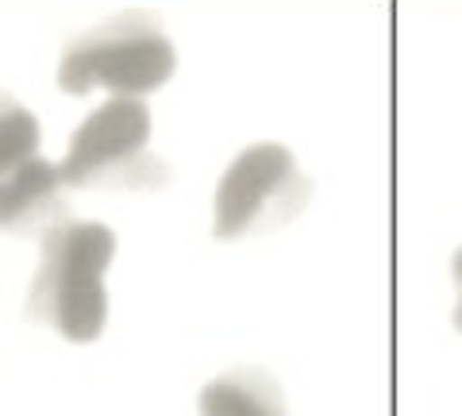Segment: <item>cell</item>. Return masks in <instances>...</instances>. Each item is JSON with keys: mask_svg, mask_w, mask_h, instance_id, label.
Listing matches in <instances>:
<instances>
[{"mask_svg": "<svg viewBox=\"0 0 462 416\" xmlns=\"http://www.w3.org/2000/svg\"><path fill=\"white\" fill-rule=\"evenodd\" d=\"M116 258V232L97 220H66L39 239V270L27 317L69 343H93L108 324L105 274Z\"/></svg>", "mask_w": 462, "mask_h": 416, "instance_id": "cell-1", "label": "cell"}, {"mask_svg": "<svg viewBox=\"0 0 462 416\" xmlns=\"http://www.w3.org/2000/svg\"><path fill=\"white\" fill-rule=\"evenodd\" d=\"M178 51L147 16L108 20L74 39L58 62V85L69 97H132L143 100L173 78Z\"/></svg>", "mask_w": 462, "mask_h": 416, "instance_id": "cell-2", "label": "cell"}, {"mask_svg": "<svg viewBox=\"0 0 462 416\" xmlns=\"http://www.w3.org/2000/svg\"><path fill=\"white\" fill-rule=\"evenodd\" d=\"M151 108L147 100L108 97L69 135L66 159L58 162L69 190H151L166 181V166L151 154Z\"/></svg>", "mask_w": 462, "mask_h": 416, "instance_id": "cell-3", "label": "cell"}, {"mask_svg": "<svg viewBox=\"0 0 462 416\" xmlns=\"http://www.w3.org/2000/svg\"><path fill=\"white\" fill-rule=\"evenodd\" d=\"M309 205V178L282 143H254L227 162L212 200V236L243 239L285 227Z\"/></svg>", "mask_w": 462, "mask_h": 416, "instance_id": "cell-4", "label": "cell"}, {"mask_svg": "<svg viewBox=\"0 0 462 416\" xmlns=\"http://www.w3.org/2000/svg\"><path fill=\"white\" fill-rule=\"evenodd\" d=\"M66 193L69 185L62 181L58 162L47 159H27L23 166L8 170L0 178V232L12 236H35L42 239L66 224Z\"/></svg>", "mask_w": 462, "mask_h": 416, "instance_id": "cell-5", "label": "cell"}, {"mask_svg": "<svg viewBox=\"0 0 462 416\" xmlns=\"http://www.w3.org/2000/svg\"><path fill=\"white\" fill-rule=\"evenodd\" d=\"M197 409L200 416H289L278 382L263 370H236L208 382Z\"/></svg>", "mask_w": 462, "mask_h": 416, "instance_id": "cell-6", "label": "cell"}, {"mask_svg": "<svg viewBox=\"0 0 462 416\" xmlns=\"http://www.w3.org/2000/svg\"><path fill=\"white\" fill-rule=\"evenodd\" d=\"M39 154V120L16 97L0 93V178Z\"/></svg>", "mask_w": 462, "mask_h": 416, "instance_id": "cell-7", "label": "cell"}, {"mask_svg": "<svg viewBox=\"0 0 462 416\" xmlns=\"http://www.w3.org/2000/svg\"><path fill=\"white\" fill-rule=\"evenodd\" d=\"M455 282H458V285H462V251H458V254H455Z\"/></svg>", "mask_w": 462, "mask_h": 416, "instance_id": "cell-8", "label": "cell"}, {"mask_svg": "<svg viewBox=\"0 0 462 416\" xmlns=\"http://www.w3.org/2000/svg\"><path fill=\"white\" fill-rule=\"evenodd\" d=\"M455 328L462 332V300H458V309H455Z\"/></svg>", "mask_w": 462, "mask_h": 416, "instance_id": "cell-9", "label": "cell"}]
</instances>
